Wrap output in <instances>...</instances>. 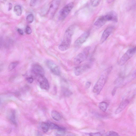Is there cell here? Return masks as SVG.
<instances>
[{
    "label": "cell",
    "instance_id": "2e32d148",
    "mask_svg": "<svg viewBox=\"0 0 136 136\" xmlns=\"http://www.w3.org/2000/svg\"><path fill=\"white\" fill-rule=\"evenodd\" d=\"M51 115L52 118L56 121H59L62 119V117L60 113L55 110L51 112Z\"/></svg>",
    "mask_w": 136,
    "mask_h": 136
},
{
    "label": "cell",
    "instance_id": "ac0fdd59",
    "mask_svg": "<svg viewBox=\"0 0 136 136\" xmlns=\"http://www.w3.org/2000/svg\"><path fill=\"white\" fill-rule=\"evenodd\" d=\"M62 92L63 96L66 97H69L71 96L73 93L68 88L63 87L62 89Z\"/></svg>",
    "mask_w": 136,
    "mask_h": 136
},
{
    "label": "cell",
    "instance_id": "5b68a950",
    "mask_svg": "<svg viewBox=\"0 0 136 136\" xmlns=\"http://www.w3.org/2000/svg\"><path fill=\"white\" fill-rule=\"evenodd\" d=\"M74 6L73 2H71L65 5L60 12L59 17V20H62L67 16L71 11Z\"/></svg>",
    "mask_w": 136,
    "mask_h": 136
},
{
    "label": "cell",
    "instance_id": "6da1fadb",
    "mask_svg": "<svg viewBox=\"0 0 136 136\" xmlns=\"http://www.w3.org/2000/svg\"><path fill=\"white\" fill-rule=\"evenodd\" d=\"M75 27L74 25L69 27L66 31L62 42L59 46V49L65 51L70 47L72 37L74 33Z\"/></svg>",
    "mask_w": 136,
    "mask_h": 136
},
{
    "label": "cell",
    "instance_id": "d4e9b609",
    "mask_svg": "<svg viewBox=\"0 0 136 136\" xmlns=\"http://www.w3.org/2000/svg\"><path fill=\"white\" fill-rule=\"evenodd\" d=\"M64 129L59 130H57L55 133L56 136H64L65 135V132Z\"/></svg>",
    "mask_w": 136,
    "mask_h": 136
},
{
    "label": "cell",
    "instance_id": "d6986e66",
    "mask_svg": "<svg viewBox=\"0 0 136 136\" xmlns=\"http://www.w3.org/2000/svg\"><path fill=\"white\" fill-rule=\"evenodd\" d=\"M9 118L11 121L15 125L17 124L16 119L15 113L14 111H12L10 113Z\"/></svg>",
    "mask_w": 136,
    "mask_h": 136
},
{
    "label": "cell",
    "instance_id": "ba28073f",
    "mask_svg": "<svg viewBox=\"0 0 136 136\" xmlns=\"http://www.w3.org/2000/svg\"><path fill=\"white\" fill-rule=\"evenodd\" d=\"M91 63H86L83 65L77 66L75 68L74 74L75 75L78 76L83 74L84 73L91 67Z\"/></svg>",
    "mask_w": 136,
    "mask_h": 136
},
{
    "label": "cell",
    "instance_id": "d6a6232c",
    "mask_svg": "<svg viewBox=\"0 0 136 136\" xmlns=\"http://www.w3.org/2000/svg\"><path fill=\"white\" fill-rule=\"evenodd\" d=\"M117 89V87H115L113 88L112 92V94L113 96H114L115 94Z\"/></svg>",
    "mask_w": 136,
    "mask_h": 136
},
{
    "label": "cell",
    "instance_id": "f546056e",
    "mask_svg": "<svg viewBox=\"0 0 136 136\" xmlns=\"http://www.w3.org/2000/svg\"><path fill=\"white\" fill-rule=\"evenodd\" d=\"M27 81L29 83H33L34 81V79L32 77H28L26 78Z\"/></svg>",
    "mask_w": 136,
    "mask_h": 136
},
{
    "label": "cell",
    "instance_id": "603a6c76",
    "mask_svg": "<svg viewBox=\"0 0 136 136\" xmlns=\"http://www.w3.org/2000/svg\"><path fill=\"white\" fill-rule=\"evenodd\" d=\"M19 64V62L17 61H15L12 62L11 63L9 66V70L11 71L14 69Z\"/></svg>",
    "mask_w": 136,
    "mask_h": 136
},
{
    "label": "cell",
    "instance_id": "cb8c5ba5",
    "mask_svg": "<svg viewBox=\"0 0 136 136\" xmlns=\"http://www.w3.org/2000/svg\"><path fill=\"white\" fill-rule=\"evenodd\" d=\"M103 136H119L116 132L113 131H110L107 132Z\"/></svg>",
    "mask_w": 136,
    "mask_h": 136
},
{
    "label": "cell",
    "instance_id": "7c38bea8",
    "mask_svg": "<svg viewBox=\"0 0 136 136\" xmlns=\"http://www.w3.org/2000/svg\"><path fill=\"white\" fill-rule=\"evenodd\" d=\"M114 30V28L112 26L107 28L104 30L101 38L100 43L101 44L103 43L111 34Z\"/></svg>",
    "mask_w": 136,
    "mask_h": 136
},
{
    "label": "cell",
    "instance_id": "8fae6325",
    "mask_svg": "<svg viewBox=\"0 0 136 136\" xmlns=\"http://www.w3.org/2000/svg\"><path fill=\"white\" fill-rule=\"evenodd\" d=\"M31 71L36 76L44 75L45 74L44 69L41 66L37 64H35L32 66Z\"/></svg>",
    "mask_w": 136,
    "mask_h": 136
},
{
    "label": "cell",
    "instance_id": "d590c367",
    "mask_svg": "<svg viewBox=\"0 0 136 136\" xmlns=\"http://www.w3.org/2000/svg\"><path fill=\"white\" fill-rule=\"evenodd\" d=\"M12 4L11 3H10L9 4L8 8L9 11H10L11 10L12 8Z\"/></svg>",
    "mask_w": 136,
    "mask_h": 136
},
{
    "label": "cell",
    "instance_id": "83f0119b",
    "mask_svg": "<svg viewBox=\"0 0 136 136\" xmlns=\"http://www.w3.org/2000/svg\"><path fill=\"white\" fill-rule=\"evenodd\" d=\"M32 30L31 28L28 26H27L26 28V30H25V32L26 33L28 34H30L32 33Z\"/></svg>",
    "mask_w": 136,
    "mask_h": 136
},
{
    "label": "cell",
    "instance_id": "44dd1931",
    "mask_svg": "<svg viewBox=\"0 0 136 136\" xmlns=\"http://www.w3.org/2000/svg\"><path fill=\"white\" fill-rule=\"evenodd\" d=\"M108 104L105 102H103L100 103L99 105L100 109L103 112H105L108 107Z\"/></svg>",
    "mask_w": 136,
    "mask_h": 136
},
{
    "label": "cell",
    "instance_id": "30bf717a",
    "mask_svg": "<svg viewBox=\"0 0 136 136\" xmlns=\"http://www.w3.org/2000/svg\"><path fill=\"white\" fill-rule=\"evenodd\" d=\"M46 64L50 70L55 75H59L61 74V71L59 66L55 63L51 61H47Z\"/></svg>",
    "mask_w": 136,
    "mask_h": 136
},
{
    "label": "cell",
    "instance_id": "4316f807",
    "mask_svg": "<svg viewBox=\"0 0 136 136\" xmlns=\"http://www.w3.org/2000/svg\"><path fill=\"white\" fill-rule=\"evenodd\" d=\"M90 1L92 6L94 7H96L99 5L101 1L92 0Z\"/></svg>",
    "mask_w": 136,
    "mask_h": 136
},
{
    "label": "cell",
    "instance_id": "3957f363",
    "mask_svg": "<svg viewBox=\"0 0 136 136\" xmlns=\"http://www.w3.org/2000/svg\"><path fill=\"white\" fill-rule=\"evenodd\" d=\"M90 49L89 47H86L82 52L78 54L74 59V64L79 65L86 60L89 55Z\"/></svg>",
    "mask_w": 136,
    "mask_h": 136
},
{
    "label": "cell",
    "instance_id": "e0dca14e",
    "mask_svg": "<svg viewBox=\"0 0 136 136\" xmlns=\"http://www.w3.org/2000/svg\"><path fill=\"white\" fill-rule=\"evenodd\" d=\"M41 127L44 132L47 133L49 131L50 128L49 123L43 122L41 124Z\"/></svg>",
    "mask_w": 136,
    "mask_h": 136
},
{
    "label": "cell",
    "instance_id": "4fadbf2b",
    "mask_svg": "<svg viewBox=\"0 0 136 136\" xmlns=\"http://www.w3.org/2000/svg\"><path fill=\"white\" fill-rule=\"evenodd\" d=\"M105 16L107 21H111L117 22L118 21L117 14L114 11H110Z\"/></svg>",
    "mask_w": 136,
    "mask_h": 136
},
{
    "label": "cell",
    "instance_id": "277c9868",
    "mask_svg": "<svg viewBox=\"0 0 136 136\" xmlns=\"http://www.w3.org/2000/svg\"><path fill=\"white\" fill-rule=\"evenodd\" d=\"M136 53V46L128 49L120 59L119 65L122 66L124 64Z\"/></svg>",
    "mask_w": 136,
    "mask_h": 136
},
{
    "label": "cell",
    "instance_id": "5bb4252c",
    "mask_svg": "<svg viewBox=\"0 0 136 136\" xmlns=\"http://www.w3.org/2000/svg\"><path fill=\"white\" fill-rule=\"evenodd\" d=\"M129 101L126 99L123 100L120 104L118 108L117 109L115 112L116 114H118L121 112L128 105Z\"/></svg>",
    "mask_w": 136,
    "mask_h": 136
},
{
    "label": "cell",
    "instance_id": "74e56055",
    "mask_svg": "<svg viewBox=\"0 0 136 136\" xmlns=\"http://www.w3.org/2000/svg\"><path fill=\"white\" fill-rule=\"evenodd\" d=\"M134 76H136V70L134 72Z\"/></svg>",
    "mask_w": 136,
    "mask_h": 136
},
{
    "label": "cell",
    "instance_id": "52a82bcc",
    "mask_svg": "<svg viewBox=\"0 0 136 136\" xmlns=\"http://www.w3.org/2000/svg\"><path fill=\"white\" fill-rule=\"evenodd\" d=\"M90 34L89 30L85 31L76 40L74 43V46L76 48L80 47L87 40Z\"/></svg>",
    "mask_w": 136,
    "mask_h": 136
},
{
    "label": "cell",
    "instance_id": "ffe728a7",
    "mask_svg": "<svg viewBox=\"0 0 136 136\" xmlns=\"http://www.w3.org/2000/svg\"><path fill=\"white\" fill-rule=\"evenodd\" d=\"M14 11L15 14L18 16H20L21 15L22 10L20 6L19 5L15 6L14 8Z\"/></svg>",
    "mask_w": 136,
    "mask_h": 136
},
{
    "label": "cell",
    "instance_id": "7402d4cb",
    "mask_svg": "<svg viewBox=\"0 0 136 136\" xmlns=\"http://www.w3.org/2000/svg\"><path fill=\"white\" fill-rule=\"evenodd\" d=\"M50 128L52 129H56L57 130H59L64 129L65 128H64L60 127V126H58L54 124V123H49Z\"/></svg>",
    "mask_w": 136,
    "mask_h": 136
},
{
    "label": "cell",
    "instance_id": "484cf974",
    "mask_svg": "<svg viewBox=\"0 0 136 136\" xmlns=\"http://www.w3.org/2000/svg\"><path fill=\"white\" fill-rule=\"evenodd\" d=\"M34 17L32 14L28 15L26 18V21L27 23L31 24L32 23L34 20Z\"/></svg>",
    "mask_w": 136,
    "mask_h": 136
},
{
    "label": "cell",
    "instance_id": "4dcf8cb0",
    "mask_svg": "<svg viewBox=\"0 0 136 136\" xmlns=\"http://www.w3.org/2000/svg\"><path fill=\"white\" fill-rule=\"evenodd\" d=\"M123 79L122 77H119L116 80L115 83L116 84H120L122 82Z\"/></svg>",
    "mask_w": 136,
    "mask_h": 136
},
{
    "label": "cell",
    "instance_id": "836d02e7",
    "mask_svg": "<svg viewBox=\"0 0 136 136\" xmlns=\"http://www.w3.org/2000/svg\"><path fill=\"white\" fill-rule=\"evenodd\" d=\"M18 33L21 35H23L24 34L23 31L20 28H18L17 30Z\"/></svg>",
    "mask_w": 136,
    "mask_h": 136
},
{
    "label": "cell",
    "instance_id": "1f68e13d",
    "mask_svg": "<svg viewBox=\"0 0 136 136\" xmlns=\"http://www.w3.org/2000/svg\"><path fill=\"white\" fill-rule=\"evenodd\" d=\"M91 83L90 82H87L85 84V87L87 89L89 88L91 86Z\"/></svg>",
    "mask_w": 136,
    "mask_h": 136
},
{
    "label": "cell",
    "instance_id": "7a4b0ae2",
    "mask_svg": "<svg viewBox=\"0 0 136 136\" xmlns=\"http://www.w3.org/2000/svg\"><path fill=\"white\" fill-rule=\"evenodd\" d=\"M112 69V66H111L103 72L94 86L93 89L94 93L97 95L99 94L105 86L107 77Z\"/></svg>",
    "mask_w": 136,
    "mask_h": 136
},
{
    "label": "cell",
    "instance_id": "9a60e30c",
    "mask_svg": "<svg viewBox=\"0 0 136 136\" xmlns=\"http://www.w3.org/2000/svg\"><path fill=\"white\" fill-rule=\"evenodd\" d=\"M107 22L105 16L103 15L98 19L95 22L94 25L96 26L100 27L103 26Z\"/></svg>",
    "mask_w": 136,
    "mask_h": 136
},
{
    "label": "cell",
    "instance_id": "8992f818",
    "mask_svg": "<svg viewBox=\"0 0 136 136\" xmlns=\"http://www.w3.org/2000/svg\"><path fill=\"white\" fill-rule=\"evenodd\" d=\"M61 2V1L53 0L50 3L47 15L49 17H52L54 15L58 9Z\"/></svg>",
    "mask_w": 136,
    "mask_h": 136
},
{
    "label": "cell",
    "instance_id": "9c48e42d",
    "mask_svg": "<svg viewBox=\"0 0 136 136\" xmlns=\"http://www.w3.org/2000/svg\"><path fill=\"white\" fill-rule=\"evenodd\" d=\"M36 78L41 88L47 90L49 89V82L44 75L37 76Z\"/></svg>",
    "mask_w": 136,
    "mask_h": 136
},
{
    "label": "cell",
    "instance_id": "8d00e7d4",
    "mask_svg": "<svg viewBox=\"0 0 136 136\" xmlns=\"http://www.w3.org/2000/svg\"><path fill=\"white\" fill-rule=\"evenodd\" d=\"M66 136H75L73 134H71L68 135Z\"/></svg>",
    "mask_w": 136,
    "mask_h": 136
},
{
    "label": "cell",
    "instance_id": "f1b7e54d",
    "mask_svg": "<svg viewBox=\"0 0 136 136\" xmlns=\"http://www.w3.org/2000/svg\"><path fill=\"white\" fill-rule=\"evenodd\" d=\"M90 136H102L100 133H91L89 134Z\"/></svg>",
    "mask_w": 136,
    "mask_h": 136
},
{
    "label": "cell",
    "instance_id": "e575fe53",
    "mask_svg": "<svg viewBox=\"0 0 136 136\" xmlns=\"http://www.w3.org/2000/svg\"><path fill=\"white\" fill-rule=\"evenodd\" d=\"M36 1H31L30 3V4L32 6L34 5L35 4Z\"/></svg>",
    "mask_w": 136,
    "mask_h": 136
}]
</instances>
